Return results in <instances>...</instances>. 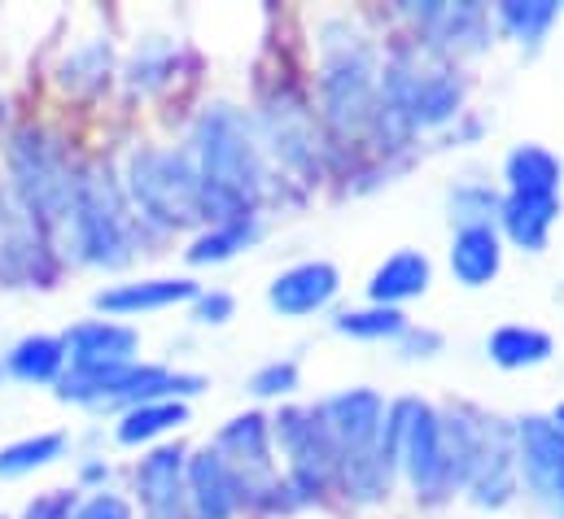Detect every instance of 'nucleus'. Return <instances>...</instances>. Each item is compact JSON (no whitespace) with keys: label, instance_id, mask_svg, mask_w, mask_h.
Returning <instances> with one entry per match:
<instances>
[{"label":"nucleus","instance_id":"nucleus-16","mask_svg":"<svg viewBox=\"0 0 564 519\" xmlns=\"http://www.w3.org/2000/svg\"><path fill=\"white\" fill-rule=\"evenodd\" d=\"M499 262H503V250H499V232L495 228H459L455 241H451V270L459 284L468 288H481L499 275Z\"/></svg>","mask_w":564,"mask_h":519},{"label":"nucleus","instance_id":"nucleus-7","mask_svg":"<svg viewBox=\"0 0 564 519\" xmlns=\"http://www.w3.org/2000/svg\"><path fill=\"white\" fill-rule=\"evenodd\" d=\"M184 485H188V507L197 519H228L246 494L237 467L219 450H202L197 459H188Z\"/></svg>","mask_w":564,"mask_h":519},{"label":"nucleus","instance_id":"nucleus-20","mask_svg":"<svg viewBox=\"0 0 564 519\" xmlns=\"http://www.w3.org/2000/svg\"><path fill=\"white\" fill-rule=\"evenodd\" d=\"M263 123H268L272 148L281 153L284 162H311V157H315V128H311V114H306L297 101L272 106Z\"/></svg>","mask_w":564,"mask_h":519},{"label":"nucleus","instance_id":"nucleus-8","mask_svg":"<svg viewBox=\"0 0 564 519\" xmlns=\"http://www.w3.org/2000/svg\"><path fill=\"white\" fill-rule=\"evenodd\" d=\"M144 516L149 519H184L188 485H184V445H158L137 467Z\"/></svg>","mask_w":564,"mask_h":519},{"label":"nucleus","instance_id":"nucleus-24","mask_svg":"<svg viewBox=\"0 0 564 519\" xmlns=\"http://www.w3.org/2000/svg\"><path fill=\"white\" fill-rule=\"evenodd\" d=\"M188 423V406L184 401H144V406H132L119 423V441L123 445H144L171 428Z\"/></svg>","mask_w":564,"mask_h":519},{"label":"nucleus","instance_id":"nucleus-4","mask_svg":"<svg viewBox=\"0 0 564 519\" xmlns=\"http://www.w3.org/2000/svg\"><path fill=\"white\" fill-rule=\"evenodd\" d=\"M9 175H13V192L26 210V219L35 228L66 223L70 197H75V175H70L66 157L57 153V144H48L31 128L18 131L9 144Z\"/></svg>","mask_w":564,"mask_h":519},{"label":"nucleus","instance_id":"nucleus-25","mask_svg":"<svg viewBox=\"0 0 564 519\" xmlns=\"http://www.w3.org/2000/svg\"><path fill=\"white\" fill-rule=\"evenodd\" d=\"M62 450H66V437L62 432L22 437V441H13V445L0 450V476L9 481V476H26L35 467H48L53 459H62Z\"/></svg>","mask_w":564,"mask_h":519},{"label":"nucleus","instance_id":"nucleus-12","mask_svg":"<svg viewBox=\"0 0 564 519\" xmlns=\"http://www.w3.org/2000/svg\"><path fill=\"white\" fill-rule=\"evenodd\" d=\"M561 214V197H530V192H508L499 201V223L512 236V245L539 254L547 250V232Z\"/></svg>","mask_w":564,"mask_h":519},{"label":"nucleus","instance_id":"nucleus-32","mask_svg":"<svg viewBox=\"0 0 564 519\" xmlns=\"http://www.w3.org/2000/svg\"><path fill=\"white\" fill-rule=\"evenodd\" d=\"M75 519H132V507L123 498H115V494H97L75 511Z\"/></svg>","mask_w":564,"mask_h":519},{"label":"nucleus","instance_id":"nucleus-35","mask_svg":"<svg viewBox=\"0 0 564 519\" xmlns=\"http://www.w3.org/2000/svg\"><path fill=\"white\" fill-rule=\"evenodd\" d=\"M403 336H408V345H412V350H437V345H442V336H437V332H403Z\"/></svg>","mask_w":564,"mask_h":519},{"label":"nucleus","instance_id":"nucleus-31","mask_svg":"<svg viewBox=\"0 0 564 519\" xmlns=\"http://www.w3.org/2000/svg\"><path fill=\"white\" fill-rule=\"evenodd\" d=\"M250 389L259 393V397H276V393H289L297 389V363H268V367H259L254 372V380H250Z\"/></svg>","mask_w":564,"mask_h":519},{"label":"nucleus","instance_id":"nucleus-11","mask_svg":"<svg viewBox=\"0 0 564 519\" xmlns=\"http://www.w3.org/2000/svg\"><path fill=\"white\" fill-rule=\"evenodd\" d=\"M521 467H525L534 489L556 494L564 476V428H556L543 415L521 419Z\"/></svg>","mask_w":564,"mask_h":519},{"label":"nucleus","instance_id":"nucleus-13","mask_svg":"<svg viewBox=\"0 0 564 519\" xmlns=\"http://www.w3.org/2000/svg\"><path fill=\"white\" fill-rule=\"evenodd\" d=\"M464 106V79L446 66L437 70H421L416 79V92H412V106H408V119H412V131L421 128H442L459 114Z\"/></svg>","mask_w":564,"mask_h":519},{"label":"nucleus","instance_id":"nucleus-1","mask_svg":"<svg viewBox=\"0 0 564 519\" xmlns=\"http://www.w3.org/2000/svg\"><path fill=\"white\" fill-rule=\"evenodd\" d=\"M193 166L202 175L206 214H219V219L250 214L254 197L263 192L259 140L250 123L228 106H215L202 114L197 135H193Z\"/></svg>","mask_w":564,"mask_h":519},{"label":"nucleus","instance_id":"nucleus-29","mask_svg":"<svg viewBox=\"0 0 564 519\" xmlns=\"http://www.w3.org/2000/svg\"><path fill=\"white\" fill-rule=\"evenodd\" d=\"M62 70H66V84H70V88H101L106 75H110V44L97 40V44L75 48Z\"/></svg>","mask_w":564,"mask_h":519},{"label":"nucleus","instance_id":"nucleus-33","mask_svg":"<svg viewBox=\"0 0 564 519\" xmlns=\"http://www.w3.org/2000/svg\"><path fill=\"white\" fill-rule=\"evenodd\" d=\"M232 297L228 292H197V323H228Z\"/></svg>","mask_w":564,"mask_h":519},{"label":"nucleus","instance_id":"nucleus-28","mask_svg":"<svg viewBox=\"0 0 564 519\" xmlns=\"http://www.w3.org/2000/svg\"><path fill=\"white\" fill-rule=\"evenodd\" d=\"M451 219L459 228H490V219H499V197L486 184H459L451 192Z\"/></svg>","mask_w":564,"mask_h":519},{"label":"nucleus","instance_id":"nucleus-2","mask_svg":"<svg viewBox=\"0 0 564 519\" xmlns=\"http://www.w3.org/2000/svg\"><path fill=\"white\" fill-rule=\"evenodd\" d=\"M128 192H132L137 210H144L149 223L184 228V223L206 219L202 175H197L188 153H171V148H141V153H132Z\"/></svg>","mask_w":564,"mask_h":519},{"label":"nucleus","instance_id":"nucleus-22","mask_svg":"<svg viewBox=\"0 0 564 519\" xmlns=\"http://www.w3.org/2000/svg\"><path fill=\"white\" fill-rule=\"evenodd\" d=\"M250 241H259V219L254 210L250 214H232V219H219L210 232H202L188 250L193 266H206V262H228L232 254H241Z\"/></svg>","mask_w":564,"mask_h":519},{"label":"nucleus","instance_id":"nucleus-30","mask_svg":"<svg viewBox=\"0 0 564 519\" xmlns=\"http://www.w3.org/2000/svg\"><path fill=\"white\" fill-rule=\"evenodd\" d=\"M171 66H175L171 44H144V48H137V62L128 66L132 88H158L171 75Z\"/></svg>","mask_w":564,"mask_h":519},{"label":"nucleus","instance_id":"nucleus-38","mask_svg":"<svg viewBox=\"0 0 564 519\" xmlns=\"http://www.w3.org/2000/svg\"><path fill=\"white\" fill-rule=\"evenodd\" d=\"M556 498L564 503V476H561V485H556Z\"/></svg>","mask_w":564,"mask_h":519},{"label":"nucleus","instance_id":"nucleus-10","mask_svg":"<svg viewBox=\"0 0 564 519\" xmlns=\"http://www.w3.org/2000/svg\"><path fill=\"white\" fill-rule=\"evenodd\" d=\"M62 341H66V363L70 367H115V363H132V354L141 345V332L123 328V323L93 319V323L70 328Z\"/></svg>","mask_w":564,"mask_h":519},{"label":"nucleus","instance_id":"nucleus-21","mask_svg":"<svg viewBox=\"0 0 564 519\" xmlns=\"http://www.w3.org/2000/svg\"><path fill=\"white\" fill-rule=\"evenodd\" d=\"M486 350H490V358H495L499 367L517 372V367H539V363H547L556 345H552V336H547V332H539V328H521V323H508V328L490 332Z\"/></svg>","mask_w":564,"mask_h":519},{"label":"nucleus","instance_id":"nucleus-23","mask_svg":"<svg viewBox=\"0 0 564 519\" xmlns=\"http://www.w3.org/2000/svg\"><path fill=\"white\" fill-rule=\"evenodd\" d=\"M215 450L237 467V463H250V467H268V419L263 415H241V419H232L224 432H219V441H215Z\"/></svg>","mask_w":564,"mask_h":519},{"label":"nucleus","instance_id":"nucleus-5","mask_svg":"<svg viewBox=\"0 0 564 519\" xmlns=\"http://www.w3.org/2000/svg\"><path fill=\"white\" fill-rule=\"evenodd\" d=\"M319 88H324V114L337 131H355L377 119V79L364 44H328Z\"/></svg>","mask_w":564,"mask_h":519},{"label":"nucleus","instance_id":"nucleus-3","mask_svg":"<svg viewBox=\"0 0 564 519\" xmlns=\"http://www.w3.org/2000/svg\"><path fill=\"white\" fill-rule=\"evenodd\" d=\"M66 228H70V241H66V254H75L79 262H93V266H119L128 262V206H123V192L110 175L101 170H84L75 179V197H70V214H66Z\"/></svg>","mask_w":564,"mask_h":519},{"label":"nucleus","instance_id":"nucleus-18","mask_svg":"<svg viewBox=\"0 0 564 519\" xmlns=\"http://www.w3.org/2000/svg\"><path fill=\"white\" fill-rule=\"evenodd\" d=\"M503 179H508L512 192L556 197L561 192V157L547 153L543 144H517L503 162Z\"/></svg>","mask_w":564,"mask_h":519},{"label":"nucleus","instance_id":"nucleus-14","mask_svg":"<svg viewBox=\"0 0 564 519\" xmlns=\"http://www.w3.org/2000/svg\"><path fill=\"white\" fill-rule=\"evenodd\" d=\"M421 31L442 48H481L486 44V13L481 4H424L416 9Z\"/></svg>","mask_w":564,"mask_h":519},{"label":"nucleus","instance_id":"nucleus-37","mask_svg":"<svg viewBox=\"0 0 564 519\" xmlns=\"http://www.w3.org/2000/svg\"><path fill=\"white\" fill-rule=\"evenodd\" d=\"M552 423H556V428H564V406H556V415H552Z\"/></svg>","mask_w":564,"mask_h":519},{"label":"nucleus","instance_id":"nucleus-36","mask_svg":"<svg viewBox=\"0 0 564 519\" xmlns=\"http://www.w3.org/2000/svg\"><path fill=\"white\" fill-rule=\"evenodd\" d=\"M106 476H110L106 463H88V467H84V481H106Z\"/></svg>","mask_w":564,"mask_h":519},{"label":"nucleus","instance_id":"nucleus-34","mask_svg":"<svg viewBox=\"0 0 564 519\" xmlns=\"http://www.w3.org/2000/svg\"><path fill=\"white\" fill-rule=\"evenodd\" d=\"M22 519H75V503H70L66 494H48V498L31 503Z\"/></svg>","mask_w":564,"mask_h":519},{"label":"nucleus","instance_id":"nucleus-27","mask_svg":"<svg viewBox=\"0 0 564 519\" xmlns=\"http://www.w3.org/2000/svg\"><path fill=\"white\" fill-rule=\"evenodd\" d=\"M333 328L341 336H359V341H386V336H403L408 319L394 306H368V310H341L333 319Z\"/></svg>","mask_w":564,"mask_h":519},{"label":"nucleus","instance_id":"nucleus-6","mask_svg":"<svg viewBox=\"0 0 564 519\" xmlns=\"http://www.w3.org/2000/svg\"><path fill=\"white\" fill-rule=\"evenodd\" d=\"M315 415H319V423L328 428V437L337 441L341 454H368V450H377L381 428H386V401L372 389L337 393Z\"/></svg>","mask_w":564,"mask_h":519},{"label":"nucleus","instance_id":"nucleus-26","mask_svg":"<svg viewBox=\"0 0 564 519\" xmlns=\"http://www.w3.org/2000/svg\"><path fill=\"white\" fill-rule=\"evenodd\" d=\"M556 18H561V4H556V0H503V4H499V22H503L521 44H539Z\"/></svg>","mask_w":564,"mask_h":519},{"label":"nucleus","instance_id":"nucleus-15","mask_svg":"<svg viewBox=\"0 0 564 519\" xmlns=\"http://www.w3.org/2000/svg\"><path fill=\"white\" fill-rule=\"evenodd\" d=\"M429 275H433V270H429V258H424V254L399 250V254H390V258L372 270L368 297H372L377 306H394V310H399V301H412V297H421L424 288H429Z\"/></svg>","mask_w":564,"mask_h":519},{"label":"nucleus","instance_id":"nucleus-19","mask_svg":"<svg viewBox=\"0 0 564 519\" xmlns=\"http://www.w3.org/2000/svg\"><path fill=\"white\" fill-rule=\"evenodd\" d=\"M62 367H66V341L62 336H22L4 354V372L13 380H26V385L62 380Z\"/></svg>","mask_w":564,"mask_h":519},{"label":"nucleus","instance_id":"nucleus-9","mask_svg":"<svg viewBox=\"0 0 564 519\" xmlns=\"http://www.w3.org/2000/svg\"><path fill=\"white\" fill-rule=\"evenodd\" d=\"M337 284H341V275H337L333 262H297V266H289V270H281L272 279L268 301L281 314H293V319L297 314H315V310H324L337 297Z\"/></svg>","mask_w":564,"mask_h":519},{"label":"nucleus","instance_id":"nucleus-17","mask_svg":"<svg viewBox=\"0 0 564 519\" xmlns=\"http://www.w3.org/2000/svg\"><path fill=\"white\" fill-rule=\"evenodd\" d=\"M188 297H197L193 279H137V284H119V288L97 292V310L137 314V310H162V306L188 301Z\"/></svg>","mask_w":564,"mask_h":519}]
</instances>
